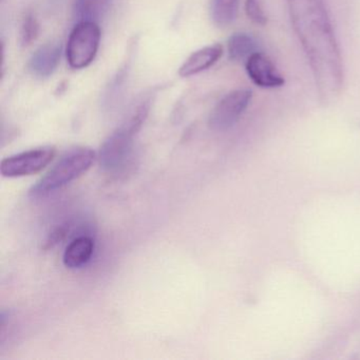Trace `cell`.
Masks as SVG:
<instances>
[{
	"instance_id": "1",
	"label": "cell",
	"mask_w": 360,
	"mask_h": 360,
	"mask_svg": "<svg viewBox=\"0 0 360 360\" xmlns=\"http://www.w3.org/2000/svg\"><path fill=\"white\" fill-rule=\"evenodd\" d=\"M292 29L313 73L319 98H336L343 87V62L324 0H288Z\"/></svg>"
},
{
	"instance_id": "2",
	"label": "cell",
	"mask_w": 360,
	"mask_h": 360,
	"mask_svg": "<svg viewBox=\"0 0 360 360\" xmlns=\"http://www.w3.org/2000/svg\"><path fill=\"white\" fill-rule=\"evenodd\" d=\"M148 102L134 108L125 123L115 130L101 147L100 164L103 169L113 176L126 174L134 161V136L148 115Z\"/></svg>"
},
{
	"instance_id": "3",
	"label": "cell",
	"mask_w": 360,
	"mask_h": 360,
	"mask_svg": "<svg viewBox=\"0 0 360 360\" xmlns=\"http://www.w3.org/2000/svg\"><path fill=\"white\" fill-rule=\"evenodd\" d=\"M96 161V153L87 147H77L67 151L58 163L30 189V197H48L72 181L83 176Z\"/></svg>"
},
{
	"instance_id": "4",
	"label": "cell",
	"mask_w": 360,
	"mask_h": 360,
	"mask_svg": "<svg viewBox=\"0 0 360 360\" xmlns=\"http://www.w3.org/2000/svg\"><path fill=\"white\" fill-rule=\"evenodd\" d=\"M101 29L96 22H79L69 35L66 56L70 68H87L98 54L101 43Z\"/></svg>"
},
{
	"instance_id": "5",
	"label": "cell",
	"mask_w": 360,
	"mask_h": 360,
	"mask_svg": "<svg viewBox=\"0 0 360 360\" xmlns=\"http://www.w3.org/2000/svg\"><path fill=\"white\" fill-rule=\"evenodd\" d=\"M54 147L45 146L16 153L6 158L0 164V174L5 178H22L45 169L56 157Z\"/></svg>"
},
{
	"instance_id": "6",
	"label": "cell",
	"mask_w": 360,
	"mask_h": 360,
	"mask_svg": "<svg viewBox=\"0 0 360 360\" xmlns=\"http://www.w3.org/2000/svg\"><path fill=\"white\" fill-rule=\"evenodd\" d=\"M252 94L248 89L229 92L212 109L208 120L210 129L226 131L233 127L245 112L252 101Z\"/></svg>"
},
{
	"instance_id": "7",
	"label": "cell",
	"mask_w": 360,
	"mask_h": 360,
	"mask_svg": "<svg viewBox=\"0 0 360 360\" xmlns=\"http://www.w3.org/2000/svg\"><path fill=\"white\" fill-rule=\"evenodd\" d=\"M245 70L250 81L263 89H275L285 84L271 58L262 52L257 51L246 60Z\"/></svg>"
},
{
	"instance_id": "8",
	"label": "cell",
	"mask_w": 360,
	"mask_h": 360,
	"mask_svg": "<svg viewBox=\"0 0 360 360\" xmlns=\"http://www.w3.org/2000/svg\"><path fill=\"white\" fill-rule=\"evenodd\" d=\"M62 56V46L49 43L41 46L29 60V71L39 79H47L56 72Z\"/></svg>"
},
{
	"instance_id": "9",
	"label": "cell",
	"mask_w": 360,
	"mask_h": 360,
	"mask_svg": "<svg viewBox=\"0 0 360 360\" xmlns=\"http://www.w3.org/2000/svg\"><path fill=\"white\" fill-rule=\"evenodd\" d=\"M223 56V47L219 44L207 46L191 54L181 66L179 75L182 77H191L199 75L214 66Z\"/></svg>"
},
{
	"instance_id": "10",
	"label": "cell",
	"mask_w": 360,
	"mask_h": 360,
	"mask_svg": "<svg viewBox=\"0 0 360 360\" xmlns=\"http://www.w3.org/2000/svg\"><path fill=\"white\" fill-rule=\"evenodd\" d=\"M94 248V240L89 236L75 237L65 250L63 257L65 266L75 269L87 264L91 260Z\"/></svg>"
},
{
	"instance_id": "11",
	"label": "cell",
	"mask_w": 360,
	"mask_h": 360,
	"mask_svg": "<svg viewBox=\"0 0 360 360\" xmlns=\"http://www.w3.org/2000/svg\"><path fill=\"white\" fill-rule=\"evenodd\" d=\"M112 0H75L73 14L75 20L96 22L104 18Z\"/></svg>"
},
{
	"instance_id": "12",
	"label": "cell",
	"mask_w": 360,
	"mask_h": 360,
	"mask_svg": "<svg viewBox=\"0 0 360 360\" xmlns=\"http://www.w3.org/2000/svg\"><path fill=\"white\" fill-rule=\"evenodd\" d=\"M256 52V41L246 33H235L227 41V53L233 62H246Z\"/></svg>"
},
{
	"instance_id": "13",
	"label": "cell",
	"mask_w": 360,
	"mask_h": 360,
	"mask_svg": "<svg viewBox=\"0 0 360 360\" xmlns=\"http://www.w3.org/2000/svg\"><path fill=\"white\" fill-rule=\"evenodd\" d=\"M239 0H212L210 14L214 24L227 27L237 18Z\"/></svg>"
},
{
	"instance_id": "14",
	"label": "cell",
	"mask_w": 360,
	"mask_h": 360,
	"mask_svg": "<svg viewBox=\"0 0 360 360\" xmlns=\"http://www.w3.org/2000/svg\"><path fill=\"white\" fill-rule=\"evenodd\" d=\"M39 33V24L33 15H28L25 18L20 31V41L22 46H29L37 39Z\"/></svg>"
},
{
	"instance_id": "15",
	"label": "cell",
	"mask_w": 360,
	"mask_h": 360,
	"mask_svg": "<svg viewBox=\"0 0 360 360\" xmlns=\"http://www.w3.org/2000/svg\"><path fill=\"white\" fill-rule=\"evenodd\" d=\"M245 12L248 20H252L258 26H265L267 24V16L263 10L261 0H245Z\"/></svg>"
}]
</instances>
